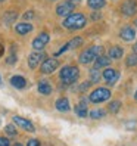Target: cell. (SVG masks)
Segmentation results:
<instances>
[{
  "mask_svg": "<svg viewBox=\"0 0 137 146\" xmlns=\"http://www.w3.org/2000/svg\"><path fill=\"white\" fill-rule=\"evenodd\" d=\"M9 139H6V137H0V146H9Z\"/></svg>",
  "mask_w": 137,
  "mask_h": 146,
  "instance_id": "32",
  "label": "cell"
},
{
  "mask_svg": "<svg viewBox=\"0 0 137 146\" xmlns=\"http://www.w3.org/2000/svg\"><path fill=\"white\" fill-rule=\"evenodd\" d=\"M85 24H87V19L83 13H71L62 21V25L68 30H81L83 27H85Z\"/></svg>",
  "mask_w": 137,
  "mask_h": 146,
  "instance_id": "1",
  "label": "cell"
},
{
  "mask_svg": "<svg viewBox=\"0 0 137 146\" xmlns=\"http://www.w3.org/2000/svg\"><path fill=\"white\" fill-rule=\"evenodd\" d=\"M91 18H95V19H99V18H100V15H99V13H95V15H91Z\"/></svg>",
  "mask_w": 137,
  "mask_h": 146,
  "instance_id": "37",
  "label": "cell"
},
{
  "mask_svg": "<svg viewBox=\"0 0 137 146\" xmlns=\"http://www.w3.org/2000/svg\"><path fill=\"white\" fill-rule=\"evenodd\" d=\"M66 2H69L71 5H74V6H75V5H78V3L81 2V0H66Z\"/></svg>",
  "mask_w": 137,
  "mask_h": 146,
  "instance_id": "34",
  "label": "cell"
},
{
  "mask_svg": "<svg viewBox=\"0 0 137 146\" xmlns=\"http://www.w3.org/2000/svg\"><path fill=\"white\" fill-rule=\"evenodd\" d=\"M16 18H18V13H16V12H6V13L3 15V22H5L6 25H11V24L15 22Z\"/></svg>",
  "mask_w": 137,
  "mask_h": 146,
  "instance_id": "21",
  "label": "cell"
},
{
  "mask_svg": "<svg viewBox=\"0 0 137 146\" xmlns=\"http://www.w3.org/2000/svg\"><path fill=\"white\" fill-rule=\"evenodd\" d=\"M89 115L93 119H99V118H103L105 117V111L103 109H93V111H90V112H89Z\"/></svg>",
  "mask_w": 137,
  "mask_h": 146,
  "instance_id": "23",
  "label": "cell"
},
{
  "mask_svg": "<svg viewBox=\"0 0 137 146\" xmlns=\"http://www.w3.org/2000/svg\"><path fill=\"white\" fill-rule=\"evenodd\" d=\"M134 25H136V27H137V19H134Z\"/></svg>",
  "mask_w": 137,
  "mask_h": 146,
  "instance_id": "40",
  "label": "cell"
},
{
  "mask_svg": "<svg viewBox=\"0 0 137 146\" xmlns=\"http://www.w3.org/2000/svg\"><path fill=\"white\" fill-rule=\"evenodd\" d=\"M109 64H111V59H109V56H99L96 61H95V70H100V68H105V66H109Z\"/></svg>",
  "mask_w": 137,
  "mask_h": 146,
  "instance_id": "17",
  "label": "cell"
},
{
  "mask_svg": "<svg viewBox=\"0 0 137 146\" xmlns=\"http://www.w3.org/2000/svg\"><path fill=\"white\" fill-rule=\"evenodd\" d=\"M119 108H121V102H119V100H114V102H111V104H109V111L112 114H118Z\"/></svg>",
  "mask_w": 137,
  "mask_h": 146,
  "instance_id": "25",
  "label": "cell"
},
{
  "mask_svg": "<svg viewBox=\"0 0 137 146\" xmlns=\"http://www.w3.org/2000/svg\"><path fill=\"white\" fill-rule=\"evenodd\" d=\"M125 65H127V66H136V65H137V55H136V53L128 55L127 59H125Z\"/></svg>",
  "mask_w": 137,
  "mask_h": 146,
  "instance_id": "24",
  "label": "cell"
},
{
  "mask_svg": "<svg viewBox=\"0 0 137 146\" xmlns=\"http://www.w3.org/2000/svg\"><path fill=\"white\" fill-rule=\"evenodd\" d=\"M111 98V90L106 89V87H99L96 90H93L90 93V98L89 100L91 104H102V102H105Z\"/></svg>",
  "mask_w": 137,
  "mask_h": 146,
  "instance_id": "4",
  "label": "cell"
},
{
  "mask_svg": "<svg viewBox=\"0 0 137 146\" xmlns=\"http://www.w3.org/2000/svg\"><path fill=\"white\" fill-rule=\"evenodd\" d=\"M122 55H124V50L119 46H114L109 49V59H121Z\"/></svg>",
  "mask_w": 137,
  "mask_h": 146,
  "instance_id": "18",
  "label": "cell"
},
{
  "mask_svg": "<svg viewBox=\"0 0 137 146\" xmlns=\"http://www.w3.org/2000/svg\"><path fill=\"white\" fill-rule=\"evenodd\" d=\"M50 37H49V34L47 33H40L38 36L32 40V47L37 50V52H41L43 49L46 47V44L49 43Z\"/></svg>",
  "mask_w": 137,
  "mask_h": 146,
  "instance_id": "6",
  "label": "cell"
},
{
  "mask_svg": "<svg viewBox=\"0 0 137 146\" xmlns=\"http://www.w3.org/2000/svg\"><path fill=\"white\" fill-rule=\"evenodd\" d=\"M13 123L16 125H19L21 128H24V130H27V131H34V130H36L34 125H32V123L30 121V119H27V118H22V117L15 115L13 117Z\"/></svg>",
  "mask_w": 137,
  "mask_h": 146,
  "instance_id": "10",
  "label": "cell"
},
{
  "mask_svg": "<svg viewBox=\"0 0 137 146\" xmlns=\"http://www.w3.org/2000/svg\"><path fill=\"white\" fill-rule=\"evenodd\" d=\"M90 86H91V83H90V81H85V83H83V84H80V86H78V90H80V92H85V90H87V89L90 87Z\"/></svg>",
  "mask_w": 137,
  "mask_h": 146,
  "instance_id": "28",
  "label": "cell"
},
{
  "mask_svg": "<svg viewBox=\"0 0 137 146\" xmlns=\"http://www.w3.org/2000/svg\"><path fill=\"white\" fill-rule=\"evenodd\" d=\"M133 52H134V53L137 55V41H136L134 44H133Z\"/></svg>",
  "mask_w": 137,
  "mask_h": 146,
  "instance_id": "36",
  "label": "cell"
},
{
  "mask_svg": "<svg viewBox=\"0 0 137 146\" xmlns=\"http://www.w3.org/2000/svg\"><path fill=\"white\" fill-rule=\"evenodd\" d=\"M75 114L78 115L80 118H84L89 115V109H87V102L85 100H81L78 105L75 106Z\"/></svg>",
  "mask_w": 137,
  "mask_h": 146,
  "instance_id": "15",
  "label": "cell"
},
{
  "mask_svg": "<svg viewBox=\"0 0 137 146\" xmlns=\"http://www.w3.org/2000/svg\"><path fill=\"white\" fill-rule=\"evenodd\" d=\"M102 77L106 80V83L108 84H115L116 81H118V78H119V72L118 71H115V70H112V68H106V70L103 71V74H102Z\"/></svg>",
  "mask_w": 137,
  "mask_h": 146,
  "instance_id": "8",
  "label": "cell"
},
{
  "mask_svg": "<svg viewBox=\"0 0 137 146\" xmlns=\"http://www.w3.org/2000/svg\"><path fill=\"white\" fill-rule=\"evenodd\" d=\"M16 59H18V58H16V55H15V53H12L9 58L6 59V64H7V65H12V64H15V62H16Z\"/></svg>",
  "mask_w": 137,
  "mask_h": 146,
  "instance_id": "29",
  "label": "cell"
},
{
  "mask_svg": "<svg viewBox=\"0 0 137 146\" xmlns=\"http://www.w3.org/2000/svg\"><path fill=\"white\" fill-rule=\"evenodd\" d=\"M13 146H22L21 143H16V145H13Z\"/></svg>",
  "mask_w": 137,
  "mask_h": 146,
  "instance_id": "39",
  "label": "cell"
},
{
  "mask_svg": "<svg viewBox=\"0 0 137 146\" xmlns=\"http://www.w3.org/2000/svg\"><path fill=\"white\" fill-rule=\"evenodd\" d=\"M134 125H136V123H134V121H131V123H127V124H125V128H128V130H133Z\"/></svg>",
  "mask_w": 137,
  "mask_h": 146,
  "instance_id": "33",
  "label": "cell"
},
{
  "mask_svg": "<svg viewBox=\"0 0 137 146\" xmlns=\"http://www.w3.org/2000/svg\"><path fill=\"white\" fill-rule=\"evenodd\" d=\"M11 84L13 86L15 89L22 90V89H25V86H27V81H25V78L22 75H13L11 78Z\"/></svg>",
  "mask_w": 137,
  "mask_h": 146,
  "instance_id": "14",
  "label": "cell"
},
{
  "mask_svg": "<svg viewBox=\"0 0 137 146\" xmlns=\"http://www.w3.org/2000/svg\"><path fill=\"white\" fill-rule=\"evenodd\" d=\"M100 78H102V74L99 72V70H95V68H93V70L90 71V83L93 84V83H97V81H100Z\"/></svg>",
  "mask_w": 137,
  "mask_h": 146,
  "instance_id": "22",
  "label": "cell"
},
{
  "mask_svg": "<svg viewBox=\"0 0 137 146\" xmlns=\"http://www.w3.org/2000/svg\"><path fill=\"white\" fill-rule=\"evenodd\" d=\"M103 55V47L102 46H90L84 50V52L80 55V62L84 64V65H87L93 61H96V59L99 56Z\"/></svg>",
  "mask_w": 137,
  "mask_h": 146,
  "instance_id": "3",
  "label": "cell"
},
{
  "mask_svg": "<svg viewBox=\"0 0 137 146\" xmlns=\"http://www.w3.org/2000/svg\"><path fill=\"white\" fill-rule=\"evenodd\" d=\"M52 2H55V0H52Z\"/></svg>",
  "mask_w": 137,
  "mask_h": 146,
  "instance_id": "43",
  "label": "cell"
},
{
  "mask_svg": "<svg viewBox=\"0 0 137 146\" xmlns=\"http://www.w3.org/2000/svg\"><path fill=\"white\" fill-rule=\"evenodd\" d=\"M38 92L41 94H50L52 93V86H50L46 80H43V81L38 83Z\"/></svg>",
  "mask_w": 137,
  "mask_h": 146,
  "instance_id": "20",
  "label": "cell"
},
{
  "mask_svg": "<svg viewBox=\"0 0 137 146\" xmlns=\"http://www.w3.org/2000/svg\"><path fill=\"white\" fill-rule=\"evenodd\" d=\"M78 77H80V71H78V68L77 66H72V65H66L64 66L61 72H59V78H61V81L66 86H69V84H74L77 80H78Z\"/></svg>",
  "mask_w": 137,
  "mask_h": 146,
  "instance_id": "2",
  "label": "cell"
},
{
  "mask_svg": "<svg viewBox=\"0 0 137 146\" xmlns=\"http://www.w3.org/2000/svg\"><path fill=\"white\" fill-rule=\"evenodd\" d=\"M81 44H83V38H81V37H75V38H72L69 43H68L69 49H75V47H78V46H81Z\"/></svg>",
  "mask_w": 137,
  "mask_h": 146,
  "instance_id": "26",
  "label": "cell"
},
{
  "mask_svg": "<svg viewBox=\"0 0 137 146\" xmlns=\"http://www.w3.org/2000/svg\"><path fill=\"white\" fill-rule=\"evenodd\" d=\"M34 18V12L32 11H28V12H25L24 16H22V19H32Z\"/></svg>",
  "mask_w": 137,
  "mask_h": 146,
  "instance_id": "30",
  "label": "cell"
},
{
  "mask_svg": "<svg viewBox=\"0 0 137 146\" xmlns=\"http://www.w3.org/2000/svg\"><path fill=\"white\" fill-rule=\"evenodd\" d=\"M74 11V5H71L69 2H64L61 3L58 7H56V13L59 16H64V18H66V16H69Z\"/></svg>",
  "mask_w": 137,
  "mask_h": 146,
  "instance_id": "9",
  "label": "cell"
},
{
  "mask_svg": "<svg viewBox=\"0 0 137 146\" xmlns=\"http://www.w3.org/2000/svg\"><path fill=\"white\" fill-rule=\"evenodd\" d=\"M43 58H44V53H43V52H32L28 56V66L31 68V70L37 68L40 65V62L43 61Z\"/></svg>",
  "mask_w": 137,
  "mask_h": 146,
  "instance_id": "11",
  "label": "cell"
},
{
  "mask_svg": "<svg viewBox=\"0 0 137 146\" xmlns=\"http://www.w3.org/2000/svg\"><path fill=\"white\" fill-rule=\"evenodd\" d=\"M15 31L16 34H21V36H25V34H28L32 31V25L28 24V22H21V24H16L15 27Z\"/></svg>",
  "mask_w": 137,
  "mask_h": 146,
  "instance_id": "13",
  "label": "cell"
},
{
  "mask_svg": "<svg viewBox=\"0 0 137 146\" xmlns=\"http://www.w3.org/2000/svg\"><path fill=\"white\" fill-rule=\"evenodd\" d=\"M59 66V62L56 61L55 58H49V59H44L40 66V71L43 74H52L56 71V68Z\"/></svg>",
  "mask_w": 137,
  "mask_h": 146,
  "instance_id": "5",
  "label": "cell"
},
{
  "mask_svg": "<svg viewBox=\"0 0 137 146\" xmlns=\"http://www.w3.org/2000/svg\"><path fill=\"white\" fill-rule=\"evenodd\" d=\"M134 100L137 102V90H136V93H134Z\"/></svg>",
  "mask_w": 137,
  "mask_h": 146,
  "instance_id": "38",
  "label": "cell"
},
{
  "mask_svg": "<svg viewBox=\"0 0 137 146\" xmlns=\"http://www.w3.org/2000/svg\"><path fill=\"white\" fill-rule=\"evenodd\" d=\"M56 109L61 111V112H68L71 109V105H69V100L66 98H61L56 100Z\"/></svg>",
  "mask_w": 137,
  "mask_h": 146,
  "instance_id": "16",
  "label": "cell"
},
{
  "mask_svg": "<svg viewBox=\"0 0 137 146\" xmlns=\"http://www.w3.org/2000/svg\"><path fill=\"white\" fill-rule=\"evenodd\" d=\"M0 84H2V77H0Z\"/></svg>",
  "mask_w": 137,
  "mask_h": 146,
  "instance_id": "41",
  "label": "cell"
},
{
  "mask_svg": "<svg viewBox=\"0 0 137 146\" xmlns=\"http://www.w3.org/2000/svg\"><path fill=\"white\" fill-rule=\"evenodd\" d=\"M27 146H40V142L37 139H30L28 143H27Z\"/></svg>",
  "mask_w": 137,
  "mask_h": 146,
  "instance_id": "31",
  "label": "cell"
},
{
  "mask_svg": "<svg viewBox=\"0 0 137 146\" xmlns=\"http://www.w3.org/2000/svg\"><path fill=\"white\" fill-rule=\"evenodd\" d=\"M2 55H5V46L0 43V58H2Z\"/></svg>",
  "mask_w": 137,
  "mask_h": 146,
  "instance_id": "35",
  "label": "cell"
},
{
  "mask_svg": "<svg viewBox=\"0 0 137 146\" xmlns=\"http://www.w3.org/2000/svg\"><path fill=\"white\" fill-rule=\"evenodd\" d=\"M5 131H6L7 136H16V128H15L13 124H7L5 127Z\"/></svg>",
  "mask_w": 137,
  "mask_h": 146,
  "instance_id": "27",
  "label": "cell"
},
{
  "mask_svg": "<svg viewBox=\"0 0 137 146\" xmlns=\"http://www.w3.org/2000/svg\"><path fill=\"white\" fill-rule=\"evenodd\" d=\"M119 36H121V38L125 40V41H133L136 38V31L131 27H124L121 30V33H119Z\"/></svg>",
  "mask_w": 137,
  "mask_h": 146,
  "instance_id": "12",
  "label": "cell"
},
{
  "mask_svg": "<svg viewBox=\"0 0 137 146\" xmlns=\"http://www.w3.org/2000/svg\"><path fill=\"white\" fill-rule=\"evenodd\" d=\"M121 12L125 16H133L137 12V2L136 0H125L121 5Z\"/></svg>",
  "mask_w": 137,
  "mask_h": 146,
  "instance_id": "7",
  "label": "cell"
},
{
  "mask_svg": "<svg viewBox=\"0 0 137 146\" xmlns=\"http://www.w3.org/2000/svg\"><path fill=\"white\" fill-rule=\"evenodd\" d=\"M0 2H5V0H0Z\"/></svg>",
  "mask_w": 137,
  "mask_h": 146,
  "instance_id": "42",
  "label": "cell"
},
{
  "mask_svg": "<svg viewBox=\"0 0 137 146\" xmlns=\"http://www.w3.org/2000/svg\"><path fill=\"white\" fill-rule=\"evenodd\" d=\"M87 5L93 11H99V9H102V7H105L106 0H87Z\"/></svg>",
  "mask_w": 137,
  "mask_h": 146,
  "instance_id": "19",
  "label": "cell"
}]
</instances>
